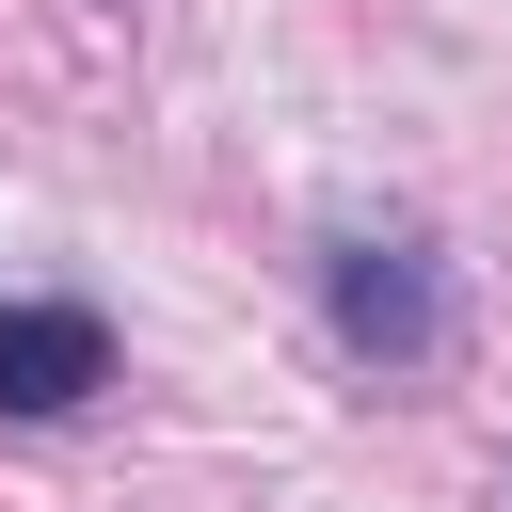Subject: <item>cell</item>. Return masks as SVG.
Here are the masks:
<instances>
[{"label":"cell","mask_w":512,"mask_h":512,"mask_svg":"<svg viewBox=\"0 0 512 512\" xmlns=\"http://www.w3.org/2000/svg\"><path fill=\"white\" fill-rule=\"evenodd\" d=\"M336 320H352V352H384V368H416V352L448 336V304H432V272H416L400 240L336 256Z\"/></svg>","instance_id":"7a4b0ae2"},{"label":"cell","mask_w":512,"mask_h":512,"mask_svg":"<svg viewBox=\"0 0 512 512\" xmlns=\"http://www.w3.org/2000/svg\"><path fill=\"white\" fill-rule=\"evenodd\" d=\"M96 384H112L96 304H0V416H80Z\"/></svg>","instance_id":"6da1fadb"}]
</instances>
